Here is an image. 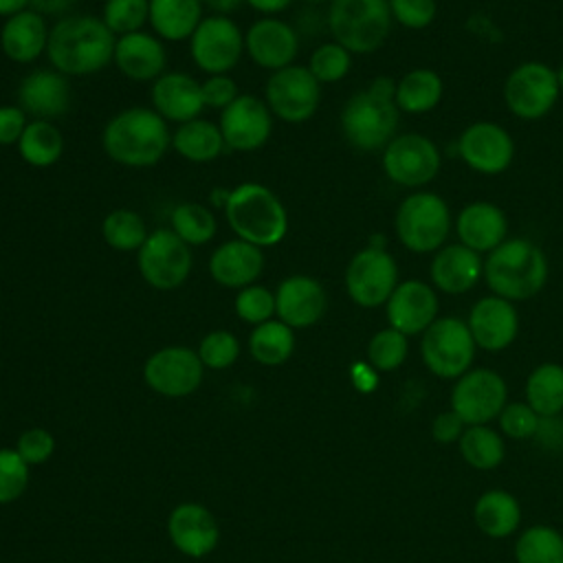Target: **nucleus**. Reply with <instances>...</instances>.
Here are the masks:
<instances>
[{
	"label": "nucleus",
	"instance_id": "obj_1",
	"mask_svg": "<svg viewBox=\"0 0 563 563\" xmlns=\"http://www.w3.org/2000/svg\"><path fill=\"white\" fill-rule=\"evenodd\" d=\"M114 33L101 18L64 15L48 31L46 57L66 77L92 75L114 59Z\"/></svg>",
	"mask_w": 563,
	"mask_h": 563
},
{
	"label": "nucleus",
	"instance_id": "obj_2",
	"mask_svg": "<svg viewBox=\"0 0 563 563\" xmlns=\"http://www.w3.org/2000/svg\"><path fill=\"white\" fill-rule=\"evenodd\" d=\"M101 145L119 165L150 167L165 156L172 145V134L167 121L154 108L134 106L117 112L106 123Z\"/></svg>",
	"mask_w": 563,
	"mask_h": 563
},
{
	"label": "nucleus",
	"instance_id": "obj_3",
	"mask_svg": "<svg viewBox=\"0 0 563 563\" xmlns=\"http://www.w3.org/2000/svg\"><path fill=\"white\" fill-rule=\"evenodd\" d=\"M548 257L528 238H506L484 260V279L493 295L508 301H526L539 295L548 282Z\"/></svg>",
	"mask_w": 563,
	"mask_h": 563
},
{
	"label": "nucleus",
	"instance_id": "obj_4",
	"mask_svg": "<svg viewBox=\"0 0 563 563\" xmlns=\"http://www.w3.org/2000/svg\"><path fill=\"white\" fill-rule=\"evenodd\" d=\"M224 216L233 233L260 249L279 244L288 233V213L282 200L260 183H242L231 189Z\"/></svg>",
	"mask_w": 563,
	"mask_h": 563
},
{
	"label": "nucleus",
	"instance_id": "obj_5",
	"mask_svg": "<svg viewBox=\"0 0 563 563\" xmlns=\"http://www.w3.org/2000/svg\"><path fill=\"white\" fill-rule=\"evenodd\" d=\"M389 0H330L328 26L336 44L350 53H374L391 33Z\"/></svg>",
	"mask_w": 563,
	"mask_h": 563
},
{
	"label": "nucleus",
	"instance_id": "obj_6",
	"mask_svg": "<svg viewBox=\"0 0 563 563\" xmlns=\"http://www.w3.org/2000/svg\"><path fill=\"white\" fill-rule=\"evenodd\" d=\"M451 209L433 191H413L396 209L394 229L398 242L411 253H435L451 233Z\"/></svg>",
	"mask_w": 563,
	"mask_h": 563
},
{
	"label": "nucleus",
	"instance_id": "obj_7",
	"mask_svg": "<svg viewBox=\"0 0 563 563\" xmlns=\"http://www.w3.org/2000/svg\"><path fill=\"white\" fill-rule=\"evenodd\" d=\"M400 110L394 99L376 97L374 92H354L341 110V130L345 141L361 152L385 150L396 136Z\"/></svg>",
	"mask_w": 563,
	"mask_h": 563
},
{
	"label": "nucleus",
	"instance_id": "obj_8",
	"mask_svg": "<svg viewBox=\"0 0 563 563\" xmlns=\"http://www.w3.org/2000/svg\"><path fill=\"white\" fill-rule=\"evenodd\" d=\"M475 341L466 321L457 317H438L424 332L420 354L427 369L446 380H457L475 361Z\"/></svg>",
	"mask_w": 563,
	"mask_h": 563
},
{
	"label": "nucleus",
	"instance_id": "obj_9",
	"mask_svg": "<svg viewBox=\"0 0 563 563\" xmlns=\"http://www.w3.org/2000/svg\"><path fill=\"white\" fill-rule=\"evenodd\" d=\"M561 95L556 70L545 62L530 59L515 66L504 81L506 108L523 121H539L556 106Z\"/></svg>",
	"mask_w": 563,
	"mask_h": 563
},
{
	"label": "nucleus",
	"instance_id": "obj_10",
	"mask_svg": "<svg viewBox=\"0 0 563 563\" xmlns=\"http://www.w3.org/2000/svg\"><path fill=\"white\" fill-rule=\"evenodd\" d=\"M345 290L361 308L385 306L398 286V264L385 246L367 244L345 268Z\"/></svg>",
	"mask_w": 563,
	"mask_h": 563
},
{
	"label": "nucleus",
	"instance_id": "obj_11",
	"mask_svg": "<svg viewBox=\"0 0 563 563\" xmlns=\"http://www.w3.org/2000/svg\"><path fill=\"white\" fill-rule=\"evenodd\" d=\"M442 167L438 145L420 132L396 134L383 150V172L400 187L418 189L431 183Z\"/></svg>",
	"mask_w": 563,
	"mask_h": 563
},
{
	"label": "nucleus",
	"instance_id": "obj_12",
	"mask_svg": "<svg viewBox=\"0 0 563 563\" xmlns=\"http://www.w3.org/2000/svg\"><path fill=\"white\" fill-rule=\"evenodd\" d=\"M449 402L466 427L488 424L508 405V387L495 369L471 367L455 380Z\"/></svg>",
	"mask_w": 563,
	"mask_h": 563
},
{
	"label": "nucleus",
	"instance_id": "obj_13",
	"mask_svg": "<svg viewBox=\"0 0 563 563\" xmlns=\"http://www.w3.org/2000/svg\"><path fill=\"white\" fill-rule=\"evenodd\" d=\"M141 277L156 290L178 288L191 273V251L172 229H156L147 235L136 255Z\"/></svg>",
	"mask_w": 563,
	"mask_h": 563
},
{
	"label": "nucleus",
	"instance_id": "obj_14",
	"mask_svg": "<svg viewBox=\"0 0 563 563\" xmlns=\"http://www.w3.org/2000/svg\"><path fill=\"white\" fill-rule=\"evenodd\" d=\"M268 110L286 123L308 121L321 101V84L308 66L290 64L275 70L264 88Z\"/></svg>",
	"mask_w": 563,
	"mask_h": 563
},
{
	"label": "nucleus",
	"instance_id": "obj_15",
	"mask_svg": "<svg viewBox=\"0 0 563 563\" xmlns=\"http://www.w3.org/2000/svg\"><path fill=\"white\" fill-rule=\"evenodd\" d=\"M244 35L229 15H207L189 37V53L207 75H227L240 62Z\"/></svg>",
	"mask_w": 563,
	"mask_h": 563
},
{
	"label": "nucleus",
	"instance_id": "obj_16",
	"mask_svg": "<svg viewBox=\"0 0 563 563\" xmlns=\"http://www.w3.org/2000/svg\"><path fill=\"white\" fill-rule=\"evenodd\" d=\"M457 154L468 169L484 176H497L510 167L515 158V141L504 125L475 121L462 130Z\"/></svg>",
	"mask_w": 563,
	"mask_h": 563
},
{
	"label": "nucleus",
	"instance_id": "obj_17",
	"mask_svg": "<svg viewBox=\"0 0 563 563\" xmlns=\"http://www.w3.org/2000/svg\"><path fill=\"white\" fill-rule=\"evenodd\" d=\"M202 361L198 352L169 345L154 352L143 365V378L150 389L169 398L194 394L202 383Z\"/></svg>",
	"mask_w": 563,
	"mask_h": 563
},
{
	"label": "nucleus",
	"instance_id": "obj_18",
	"mask_svg": "<svg viewBox=\"0 0 563 563\" xmlns=\"http://www.w3.org/2000/svg\"><path fill=\"white\" fill-rule=\"evenodd\" d=\"M224 145L238 152L260 150L273 132V112L255 95H240L229 103L218 123Z\"/></svg>",
	"mask_w": 563,
	"mask_h": 563
},
{
	"label": "nucleus",
	"instance_id": "obj_19",
	"mask_svg": "<svg viewBox=\"0 0 563 563\" xmlns=\"http://www.w3.org/2000/svg\"><path fill=\"white\" fill-rule=\"evenodd\" d=\"M438 290L422 279L398 282L385 303L389 328L402 332L405 336L422 334L438 319Z\"/></svg>",
	"mask_w": 563,
	"mask_h": 563
},
{
	"label": "nucleus",
	"instance_id": "obj_20",
	"mask_svg": "<svg viewBox=\"0 0 563 563\" xmlns=\"http://www.w3.org/2000/svg\"><path fill=\"white\" fill-rule=\"evenodd\" d=\"M466 325L477 347L486 352H501L510 347L519 334V312L512 301L486 295L473 303Z\"/></svg>",
	"mask_w": 563,
	"mask_h": 563
},
{
	"label": "nucleus",
	"instance_id": "obj_21",
	"mask_svg": "<svg viewBox=\"0 0 563 563\" xmlns=\"http://www.w3.org/2000/svg\"><path fill=\"white\" fill-rule=\"evenodd\" d=\"M18 106L33 119L55 121L70 108L68 77L55 68H35L18 86Z\"/></svg>",
	"mask_w": 563,
	"mask_h": 563
},
{
	"label": "nucleus",
	"instance_id": "obj_22",
	"mask_svg": "<svg viewBox=\"0 0 563 563\" xmlns=\"http://www.w3.org/2000/svg\"><path fill=\"white\" fill-rule=\"evenodd\" d=\"M328 308L323 286L308 275H290L275 290V314L292 330L314 325Z\"/></svg>",
	"mask_w": 563,
	"mask_h": 563
},
{
	"label": "nucleus",
	"instance_id": "obj_23",
	"mask_svg": "<svg viewBox=\"0 0 563 563\" xmlns=\"http://www.w3.org/2000/svg\"><path fill=\"white\" fill-rule=\"evenodd\" d=\"M167 534L178 552L200 559L216 550L220 528L216 517L202 504L185 501L169 512Z\"/></svg>",
	"mask_w": 563,
	"mask_h": 563
},
{
	"label": "nucleus",
	"instance_id": "obj_24",
	"mask_svg": "<svg viewBox=\"0 0 563 563\" xmlns=\"http://www.w3.org/2000/svg\"><path fill=\"white\" fill-rule=\"evenodd\" d=\"M244 51L257 66L275 73L292 64L299 51V37L288 22L262 18L249 26L244 35Z\"/></svg>",
	"mask_w": 563,
	"mask_h": 563
},
{
	"label": "nucleus",
	"instance_id": "obj_25",
	"mask_svg": "<svg viewBox=\"0 0 563 563\" xmlns=\"http://www.w3.org/2000/svg\"><path fill=\"white\" fill-rule=\"evenodd\" d=\"M431 286L444 295H464L484 277V260L464 244L438 249L429 264Z\"/></svg>",
	"mask_w": 563,
	"mask_h": 563
},
{
	"label": "nucleus",
	"instance_id": "obj_26",
	"mask_svg": "<svg viewBox=\"0 0 563 563\" xmlns=\"http://www.w3.org/2000/svg\"><path fill=\"white\" fill-rule=\"evenodd\" d=\"M460 244L475 253H490L508 238V218L501 207L488 200H475L460 209L455 220Z\"/></svg>",
	"mask_w": 563,
	"mask_h": 563
},
{
	"label": "nucleus",
	"instance_id": "obj_27",
	"mask_svg": "<svg viewBox=\"0 0 563 563\" xmlns=\"http://www.w3.org/2000/svg\"><path fill=\"white\" fill-rule=\"evenodd\" d=\"M264 271V253L260 246L240 238L222 242L209 257V275L224 288H246Z\"/></svg>",
	"mask_w": 563,
	"mask_h": 563
},
{
	"label": "nucleus",
	"instance_id": "obj_28",
	"mask_svg": "<svg viewBox=\"0 0 563 563\" xmlns=\"http://www.w3.org/2000/svg\"><path fill=\"white\" fill-rule=\"evenodd\" d=\"M152 106L165 121L187 123L205 108L200 84L187 73H163L152 84Z\"/></svg>",
	"mask_w": 563,
	"mask_h": 563
},
{
	"label": "nucleus",
	"instance_id": "obj_29",
	"mask_svg": "<svg viewBox=\"0 0 563 563\" xmlns=\"http://www.w3.org/2000/svg\"><path fill=\"white\" fill-rule=\"evenodd\" d=\"M112 62L128 79L150 81L165 73L167 51L158 37L145 31H134L117 40Z\"/></svg>",
	"mask_w": 563,
	"mask_h": 563
},
{
	"label": "nucleus",
	"instance_id": "obj_30",
	"mask_svg": "<svg viewBox=\"0 0 563 563\" xmlns=\"http://www.w3.org/2000/svg\"><path fill=\"white\" fill-rule=\"evenodd\" d=\"M48 31L42 13L24 9L2 24L0 48L15 64H31L46 53Z\"/></svg>",
	"mask_w": 563,
	"mask_h": 563
},
{
	"label": "nucleus",
	"instance_id": "obj_31",
	"mask_svg": "<svg viewBox=\"0 0 563 563\" xmlns=\"http://www.w3.org/2000/svg\"><path fill=\"white\" fill-rule=\"evenodd\" d=\"M473 519L482 534L490 539H506L515 534L521 523V506L512 493L504 488H488L475 499Z\"/></svg>",
	"mask_w": 563,
	"mask_h": 563
},
{
	"label": "nucleus",
	"instance_id": "obj_32",
	"mask_svg": "<svg viewBox=\"0 0 563 563\" xmlns=\"http://www.w3.org/2000/svg\"><path fill=\"white\" fill-rule=\"evenodd\" d=\"M202 20V0H150V24L169 42L191 37Z\"/></svg>",
	"mask_w": 563,
	"mask_h": 563
},
{
	"label": "nucleus",
	"instance_id": "obj_33",
	"mask_svg": "<svg viewBox=\"0 0 563 563\" xmlns=\"http://www.w3.org/2000/svg\"><path fill=\"white\" fill-rule=\"evenodd\" d=\"M444 92L442 77L431 68H413L396 81V106L405 114L431 112Z\"/></svg>",
	"mask_w": 563,
	"mask_h": 563
},
{
	"label": "nucleus",
	"instance_id": "obj_34",
	"mask_svg": "<svg viewBox=\"0 0 563 563\" xmlns=\"http://www.w3.org/2000/svg\"><path fill=\"white\" fill-rule=\"evenodd\" d=\"M172 147L191 163H209L224 152V139L216 123L207 119H191L180 123L172 134Z\"/></svg>",
	"mask_w": 563,
	"mask_h": 563
},
{
	"label": "nucleus",
	"instance_id": "obj_35",
	"mask_svg": "<svg viewBox=\"0 0 563 563\" xmlns=\"http://www.w3.org/2000/svg\"><path fill=\"white\" fill-rule=\"evenodd\" d=\"M526 402L541 416L554 418L563 411V365L541 363L526 380Z\"/></svg>",
	"mask_w": 563,
	"mask_h": 563
},
{
	"label": "nucleus",
	"instance_id": "obj_36",
	"mask_svg": "<svg viewBox=\"0 0 563 563\" xmlns=\"http://www.w3.org/2000/svg\"><path fill=\"white\" fill-rule=\"evenodd\" d=\"M18 152L31 167H51L64 152V136L53 121L33 119L18 141Z\"/></svg>",
	"mask_w": 563,
	"mask_h": 563
},
{
	"label": "nucleus",
	"instance_id": "obj_37",
	"mask_svg": "<svg viewBox=\"0 0 563 563\" xmlns=\"http://www.w3.org/2000/svg\"><path fill=\"white\" fill-rule=\"evenodd\" d=\"M462 460L477 471H493L506 457L504 438L488 424L466 427L462 438L457 440Z\"/></svg>",
	"mask_w": 563,
	"mask_h": 563
},
{
	"label": "nucleus",
	"instance_id": "obj_38",
	"mask_svg": "<svg viewBox=\"0 0 563 563\" xmlns=\"http://www.w3.org/2000/svg\"><path fill=\"white\" fill-rule=\"evenodd\" d=\"M295 350V332L279 319H268L253 328L249 352L262 365H282Z\"/></svg>",
	"mask_w": 563,
	"mask_h": 563
},
{
	"label": "nucleus",
	"instance_id": "obj_39",
	"mask_svg": "<svg viewBox=\"0 0 563 563\" xmlns=\"http://www.w3.org/2000/svg\"><path fill=\"white\" fill-rule=\"evenodd\" d=\"M517 563H563V534L545 523L526 528L515 541Z\"/></svg>",
	"mask_w": 563,
	"mask_h": 563
},
{
	"label": "nucleus",
	"instance_id": "obj_40",
	"mask_svg": "<svg viewBox=\"0 0 563 563\" xmlns=\"http://www.w3.org/2000/svg\"><path fill=\"white\" fill-rule=\"evenodd\" d=\"M169 220H172V231L189 246H200L211 242L218 231L216 216L200 202L176 205Z\"/></svg>",
	"mask_w": 563,
	"mask_h": 563
},
{
	"label": "nucleus",
	"instance_id": "obj_41",
	"mask_svg": "<svg viewBox=\"0 0 563 563\" xmlns=\"http://www.w3.org/2000/svg\"><path fill=\"white\" fill-rule=\"evenodd\" d=\"M103 240L117 251H139L147 240L145 220L132 209H114L103 218Z\"/></svg>",
	"mask_w": 563,
	"mask_h": 563
},
{
	"label": "nucleus",
	"instance_id": "obj_42",
	"mask_svg": "<svg viewBox=\"0 0 563 563\" xmlns=\"http://www.w3.org/2000/svg\"><path fill=\"white\" fill-rule=\"evenodd\" d=\"M409 336L394 328H383L378 330L369 343H367V363L376 372H394L398 369L409 352Z\"/></svg>",
	"mask_w": 563,
	"mask_h": 563
},
{
	"label": "nucleus",
	"instance_id": "obj_43",
	"mask_svg": "<svg viewBox=\"0 0 563 563\" xmlns=\"http://www.w3.org/2000/svg\"><path fill=\"white\" fill-rule=\"evenodd\" d=\"M101 20L119 37L141 31L150 22V0H106Z\"/></svg>",
	"mask_w": 563,
	"mask_h": 563
},
{
	"label": "nucleus",
	"instance_id": "obj_44",
	"mask_svg": "<svg viewBox=\"0 0 563 563\" xmlns=\"http://www.w3.org/2000/svg\"><path fill=\"white\" fill-rule=\"evenodd\" d=\"M352 68V53L336 42L321 44L312 51L308 70L314 75L319 84H336Z\"/></svg>",
	"mask_w": 563,
	"mask_h": 563
},
{
	"label": "nucleus",
	"instance_id": "obj_45",
	"mask_svg": "<svg viewBox=\"0 0 563 563\" xmlns=\"http://www.w3.org/2000/svg\"><path fill=\"white\" fill-rule=\"evenodd\" d=\"M198 356L205 367L209 369H227L231 367L238 356H240V343L233 332L229 330H213L209 332L200 345H198Z\"/></svg>",
	"mask_w": 563,
	"mask_h": 563
},
{
	"label": "nucleus",
	"instance_id": "obj_46",
	"mask_svg": "<svg viewBox=\"0 0 563 563\" xmlns=\"http://www.w3.org/2000/svg\"><path fill=\"white\" fill-rule=\"evenodd\" d=\"M543 418L526 402L515 400L508 402L499 413V429L510 440H530L539 433Z\"/></svg>",
	"mask_w": 563,
	"mask_h": 563
},
{
	"label": "nucleus",
	"instance_id": "obj_47",
	"mask_svg": "<svg viewBox=\"0 0 563 563\" xmlns=\"http://www.w3.org/2000/svg\"><path fill=\"white\" fill-rule=\"evenodd\" d=\"M235 314L253 325H260L275 314V295L260 284L242 288L235 297Z\"/></svg>",
	"mask_w": 563,
	"mask_h": 563
},
{
	"label": "nucleus",
	"instance_id": "obj_48",
	"mask_svg": "<svg viewBox=\"0 0 563 563\" xmlns=\"http://www.w3.org/2000/svg\"><path fill=\"white\" fill-rule=\"evenodd\" d=\"M29 486V464L15 449H0V504L15 501Z\"/></svg>",
	"mask_w": 563,
	"mask_h": 563
},
{
	"label": "nucleus",
	"instance_id": "obj_49",
	"mask_svg": "<svg viewBox=\"0 0 563 563\" xmlns=\"http://www.w3.org/2000/svg\"><path fill=\"white\" fill-rule=\"evenodd\" d=\"M389 11L394 22L405 29L420 31L427 29L438 15L435 0H389Z\"/></svg>",
	"mask_w": 563,
	"mask_h": 563
},
{
	"label": "nucleus",
	"instance_id": "obj_50",
	"mask_svg": "<svg viewBox=\"0 0 563 563\" xmlns=\"http://www.w3.org/2000/svg\"><path fill=\"white\" fill-rule=\"evenodd\" d=\"M15 451L20 453V457H22L29 466L42 464V462H46V460L53 455V451H55V438H53V433L46 431V429H40V427L29 429V431H24V433L18 438Z\"/></svg>",
	"mask_w": 563,
	"mask_h": 563
},
{
	"label": "nucleus",
	"instance_id": "obj_51",
	"mask_svg": "<svg viewBox=\"0 0 563 563\" xmlns=\"http://www.w3.org/2000/svg\"><path fill=\"white\" fill-rule=\"evenodd\" d=\"M202 101L209 108H220L224 110L229 103H233L240 92H238V84L229 77V75H209L202 84Z\"/></svg>",
	"mask_w": 563,
	"mask_h": 563
},
{
	"label": "nucleus",
	"instance_id": "obj_52",
	"mask_svg": "<svg viewBox=\"0 0 563 563\" xmlns=\"http://www.w3.org/2000/svg\"><path fill=\"white\" fill-rule=\"evenodd\" d=\"M26 112L20 106H0V145L18 143L29 125Z\"/></svg>",
	"mask_w": 563,
	"mask_h": 563
},
{
	"label": "nucleus",
	"instance_id": "obj_53",
	"mask_svg": "<svg viewBox=\"0 0 563 563\" xmlns=\"http://www.w3.org/2000/svg\"><path fill=\"white\" fill-rule=\"evenodd\" d=\"M466 424L462 422V418L455 413V411H442L433 418L431 422V438L438 442V444H455L462 433H464Z\"/></svg>",
	"mask_w": 563,
	"mask_h": 563
},
{
	"label": "nucleus",
	"instance_id": "obj_54",
	"mask_svg": "<svg viewBox=\"0 0 563 563\" xmlns=\"http://www.w3.org/2000/svg\"><path fill=\"white\" fill-rule=\"evenodd\" d=\"M79 0H29V7L42 15H66Z\"/></svg>",
	"mask_w": 563,
	"mask_h": 563
},
{
	"label": "nucleus",
	"instance_id": "obj_55",
	"mask_svg": "<svg viewBox=\"0 0 563 563\" xmlns=\"http://www.w3.org/2000/svg\"><path fill=\"white\" fill-rule=\"evenodd\" d=\"M352 383L361 391H372L376 387V383H378L376 369L369 363H356L352 367Z\"/></svg>",
	"mask_w": 563,
	"mask_h": 563
},
{
	"label": "nucleus",
	"instance_id": "obj_56",
	"mask_svg": "<svg viewBox=\"0 0 563 563\" xmlns=\"http://www.w3.org/2000/svg\"><path fill=\"white\" fill-rule=\"evenodd\" d=\"M244 2H246L249 7H253L255 11H260V13L268 15V18H273L275 13H282L284 9H288L292 0H244Z\"/></svg>",
	"mask_w": 563,
	"mask_h": 563
},
{
	"label": "nucleus",
	"instance_id": "obj_57",
	"mask_svg": "<svg viewBox=\"0 0 563 563\" xmlns=\"http://www.w3.org/2000/svg\"><path fill=\"white\" fill-rule=\"evenodd\" d=\"M369 92H374L376 97H383V99H394L396 97V81L391 77H376L369 86H367Z\"/></svg>",
	"mask_w": 563,
	"mask_h": 563
},
{
	"label": "nucleus",
	"instance_id": "obj_58",
	"mask_svg": "<svg viewBox=\"0 0 563 563\" xmlns=\"http://www.w3.org/2000/svg\"><path fill=\"white\" fill-rule=\"evenodd\" d=\"M244 0H202L205 7H209L216 15H229L233 13Z\"/></svg>",
	"mask_w": 563,
	"mask_h": 563
},
{
	"label": "nucleus",
	"instance_id": "obj_59",
	"mask_svg": "<svg viewBox=\"0 0 563 563\" xmlns=\"http://www.w3.org/2000/svg\"><path fill=\"white\" fill-rule=\"evenodd\" d=\"M29 7V0H0V18H11Z\"/></svg>",
	"mask_w": 563,
	"mask_h": 563
},
{
	"label": "nucleus",
	"instance_id": "obj_60",
	"mask_svg": "<svg viewBox=\"0 0 563 563\" xmlns=\"http://www.w3.org/2000/svg\"><path fill=\"white\" fill-rule=\"evenodd\" d=\"M229 194H231V189H229V191L213 189V191H211V202H213L216 207H224V205H227V200H229Z\"/></svg>",
	"mask_w": 563,
	"mask_h": 563
},
{
	"label": "nucleus",
	"instance_id": "obj_61",
	"mask_svg": "<svg viewBox=\"0 0 563 563\" xmlns=\"http://www.w3.org/2000/svg\"><path fill=\"white\" fill-rule=\"evenodd\" d=\"M556 79H559V88H561V92H563V64L556 68Z\"/></svg>",
	"mask_w": 563,
	"mask_h": 563
},
{
	"label": "nucleus",
	"instance_id": "obj_62",
	"mask_svg": "<svg viewBox=\"0 0 563 563\" xmlns=\"http://www.w3.org/2000/svg\"><path fill=\"white\" fill-rule=\"evenodd\" d=\"M308 2H323V0H308Z\"/></svg>",
	"mask_w": 563,
	"mask_h": 563
}]
</instances>
